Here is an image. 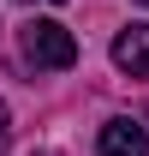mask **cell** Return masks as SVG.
<instances>
[{
  "label": "cell",
  "instance_id": "obj_1",
  "mask_svg": "<svg viewBox=\"0 0 149 156\" xmlns=\"http://www.w3.org/2000/svg\"><path fill=\"white\" fill-rule=\"evenodd\" d=\"M24 60H30L36 72H66L78 60V36L60 18H30L24 24Z\"/></svg>",
  "mask_w": 149,
  "mask_h": 156
},
{
  "label": "cell",
  "instance_id": "obj_3",
  "mask_svg": "<svg viewBox=\"0 0 149 156\" xmlns=\"http://www.w3.org/2000/svg\"><path fill=\"white\" fill-rule=\"evenodd\" d=\"M95 150L101 156H149V126H137V120H108L101 138H95Z\"/></svg>",
  "mask_w": 149,
  "mask_h": 156
},
{
  "label": "cell",
  "instance_id": "obj_2",
  "mask_svg": "<svg viewBox=\"0 0 149 156\" xmlns=\"http://www.w3.org/2000/svg\"><path fill=\"white\" fill-rule=\"evenodd\" d=\"M113 66L131 78H149V24H125L113 36Z\"/></svg>",
  "mask_w": 149,
  "mask_h": 156
},
{
  "label": "cell",
  "instance_id": "obj_4",
  "mask_svg": "<svg viewBox=\"0 0 149 156\" xmlns=\"http://www.w3.org/2000/svg\"><path fill=\"white\" fill-rule=\"evenodd\" d=\"M6 132H12V114H6V102H0V150H6Z\"/></svg>",
  "mask_w": 149,
  "mask_h": 156
},
{
  "label": "cell",
  "instance_id": "obj_5",
  "mask_svg": "<svg viewBox=\"0 0 149 156\" xmlns=\"http://www.w3.org/2000/svg\"><path fill=\"white\" fill-rule=\"evenodd\" d=\"M143 6H149V0H143Z\"/></svg>",
  "mask_w": 149,
  "mask_h": 156
}]
</instances>
